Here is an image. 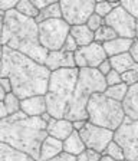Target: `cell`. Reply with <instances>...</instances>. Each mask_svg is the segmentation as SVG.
<instances>
[{
	"instance_id": "cell-1",
	"label": "cell",
	"mask_w": 138,
	"mask_h": 161,
	"mask_svg": "<svg viewBox=\"0 0 138 161\" xmlns=\"http://www.w3.org/2000/svg\"><path fill=\"white\" fill-rule=\"evenodd\" d=\"M0 76L7 78L12 84V92L19 99L45 95L51 72L33 59L2 46Z\"/></svg>"
},
{
	"instance_id": "cell-2",
	"label": "cell",
	"mask_w": 138,
	"mask_h": 161,
	"mask_svg": "<svg viewBox=\"0 0 138 161\" xmlns=\"http://www.w3.org/2000/svg\"><path fill=\"white\" fill-rule=\"evenodd\" d=\"M47 137L46 122L41 117H29L22 111L0 119V142L39 158L42 141Z\"/></svg>"
},
{
	"instance_id": "cell-3",
	"label": "cell",
	"mask_w": 138,
	"mask_h": 161,
	"mask_svg": "<svg viewBox=\"0 0 138 161\" xmlns=\"http://www.w3.org/2000/svg\"><path fill=\"white\" fill-rule=\"evenodd\" d=\"M2 46L19 52L41 65L45 64L47 56V50L39 43L36 20L22 16L16 10L4 13Z\"/></svg>"
},
{
	"instance_id": "cell-4",
	"label": "cell",
	"mask_w": 138,
	"mask_h": 161,
	"mask_svg": "<svg viewBox=\"0 0 138 161\" xmlns=\"http://www.w3.org/2000/svg\"><path fill=\"white\" fill-rule=\"evenodd\" d=\"M105 89H107L105 78L97 69H91V68L79 69L74 95H72L71 101L68 104L63 118L71 121V122H74V121H88V101L94 94H99V92L104 94Z\"/></svg>"
},
{
	"instance_id": "cell-5",
	"label": "cell",
	"mask_w": 138,
	"mask_h": 161,
	"mask_svg": "<svg viewBox=\"0 0 138 161\" xmlns=\"http://www.w3.org/2000/svg\"><path fill=\"white\" fill-rule=\"evenodd\" d=\"M78 74V68H65L51 72L49 84L45 94L46 112L51 115V118H63L68 104L74 95Z\"/></svg>"
},
{
	"instance_id": "cell-6",
	"label": "cell",
	"mask_w": 138,
	"mask_h": 161,
	"mask_svg": "<svg viewBox=\"0 0 138 161\" xmlns=\"http://www.w3.org/2000/svg\"><path fill=\"white\" fill-rule=\"evenodd\" d=\"M86 115L88 122L109 131H117L125 119L122 102L105 97L102 92L94 94L89 98L86 104Z\"/></svg>"
},
{
	"instance_id": "cell-7",
	"label": "cell",
	"mask_w": 138,
	"mask_h": 161,
	"mask_svg": "<svg viewBox=\"0 0 138 161\" xmlns=\"http://www.w3.org/2000/svg\"><path fill=\"white\" fill-rule=\"evenodd\" d=\"M71 26L63 19H49L37 23V37L39 43L47 52L61 50L69 35Z\"/></svg>"
},
{
	"instance_id": "cell-8",
	"label": "cell",
	"mask_w": 138,
	"mask_h": 161,
	"mask_svg": "<svg viewBox=\"0 0 138 161\" xmlns=\"http://www.w3.org/2000/svg\"><path fill=\"white\" fill-rule=\"evenodd\" d=\"M114 141L124 151L127 161H138V121L125 117L122 124L114 131Z\"/></svg>"
},
{
	"instance_id": "cell-9",
	"label": "cell",
	"mask_w": 138,
	"mask_h": 161,
	"mask_svg": "<svg viewBox=\"0 0 138 161\" xmlns=\"http://www.w3.org/2000/svg\"><path fill=\"white\" fill-rule=\"evenodd\" d=\"M62 19L69 26H81L94 13V0H62L59 2Z\"/></svg>"
},
{
	"instance_id": "cell-10",
	"label": "cell",
	"mask_w": 138,
	"mask_h": 161,
	"mask_svg": "<svg viewBox=\"0 0 138 161\" xmlns=\"http://www.w3.org/2000/svg\"><path fill=\"white\" fill-rule=\"evenodd\" d=\"M104 25L111 27L118 37H124V39H131V40L135 39L137 19L132 17L121 4L115 7L111 13L105 17Z\"/></svg>"
},
{
	"instance_id": "cell-11",
	"label": "cell",
	"mask_w": 138,
	"mask_h": 161,
	"mask_svg": "<svg viewBox=\"0 0 138 161\" xmlns=\"http://www.w3.org/2000/svg\"><path fill=\"white\" fill-rule=\"evenodd\" d=\"M78 132H79L81 140L84 141L85 148L94 150L97 153H101V154L104 153L107 145L114 140V131H109L102 127H97V125L91 124L88 121L85 127Z\"/></svg>"
},
{
	"instance_id": "cell-12",
	"label": "cell",
	"mask_w": 138,
	"mask_h": 161,
	"mask_svg": "<svg viewBox=\"0 0 138 161\" xmlns=\"http://www.w3.org/2000/svg\"><path fill=\"white\" fill-rule=\"evenodd\" d=\"M105 59L108 58L104 52V47L101 43H97V42H92L84 47H78V50L74 53L75 68L78 69H84V68L97 69Z\"/></svg>"
},
{
	"instance_id": "cell-13",
	"label": "cell",
	"mask_w": 138,
	"mask_h": 161,
	"mask_svg": "<svg viewBox=\"0 0 138 161\" xmlns=\"http://www.w3.org/2000/svg\"><path fill=\"white\" fill-rule=\"evenodd\" d=\"M43 65L49 72H53V70L58 69H65V68H75L74 53H68L63 50L47 52L46 60H45Z\"/></svg>"
},
{
	"instance_id": "cell-14",
	"label": "cell",
	"mask_w": 138,
	"mask_h": 161,
	"mask_svg": "<svg viewBox=\"0 0 138 161\" xmlns=\"http://www.w3.org/2000/svg\"><path fill=\"white\" fill-rule=\"evenodd\" d=\"M74 127H72L71 121L61 118V119H56V118H51V119L46 122V134L52 138H56L59 141L66 140L69 135L72 134Z\"/></svg>"
},
{
	"instance_id": "cell-15",
	"label": "cell",
	"mask_w": 138,
	"mask_h": 161,
	"mask_svg": "<svg viewBox=\"0 0 138 161\" xmlns=\"http://www.w3.org/2000/svg\"><path fill=\"white\" fill-rule=\"evenodd\" d=\"M20 111L29 117H42L46 114V101L45 95H36L20 99Z\"/></svg>"
},
{
	"instance_id": "cell-16",
	"label": "cell",
	"mask_w": 138,
	"mask_h": 161,
	"mask_svg": "<svg viewBox=\"0 0 138 161\" xmlns=\"http://www.w3.org/2000/svg\"><path fill=\"white\" fill-rule=\"evenodd\" d=\"M125 117L132 121H138V84L128 88L127 95L122 101Z\"/></svg>"
},
{
	"instance_id": "cell-17",
	"label": "cell",
	"mask_w": 138,
	"mask_h": 161,
	"mask_svg": "<svg viewBox=\"0 0 138 161\" xmlns=\"http://www.w3.org/2000/svg\"><path fill=\"white\" fill-rule=\"evenodd\" d=\"M62 151H63V144H62V141L47 135V137L42 141L41 150H39V158H37V160L49 161L51 158L56 157L59 153H62Z\"/></svg>"
},
{
	"instance_id": "cell-18",
	"label": "cell",
	"mask_w": 138,
	"mask_h": 161,
	"mask_svg": "<svg viewBox=\"0 0 138 161\" xmlns=\"http://www.w3.org/2000/svg\"><path fill=\"white\" fill-rule=\"evenodd\" d=\"M131 45H132L131 39L115 37V39L104 43L102 47H104V52L107 55V58H112V56H117V55H121V53H127L128 50H130V47H131Z\"/></svg>"
},
{
	"instance_id": "cell-19",
	"label": "cell",
	"mask_w": 138,
	"mask_h": 161,
	"mask_svg": "<svg viewBox=\"0 0 138 161\" xmlns=\"http://www.w3.org/2000/svg\"><path fill=\"white\" fill-rule=\"evenodd\" d=\"M69 35L74 37V40L78 45V47L88 46L89 43L94 42V32L89 30V27H88L86 25L71 26V29H69Z\"/></svg>"
},
{
	"instance_id": "cell-20",
	"label": "cell",
	"mask_w": 138,
	"mask_h": 161,
	"mask_svg": "<svg viewBox=\"0 0 138 161\" xmlns=\"http://www.w3.org/2000/svg\"><path fill=\"white\" fill-rule=\"evenodd\" d=\"M0 161H36L26 153L16 150L7 144L0 142Z\"/></svg>"
},
{
	"instance_id": "cell-21",
	"label": "cell",
	"mask_w": 138,
	"mask_h": 161,
	"mask_svg": "<svg viewBox=\"0 0 138 161\" xmlns=\"http://www.w3.org/2000/svg\"><path fill=\"white\" fill-rule=\"evenodd\" d=\"M62 144H63V151L68 153V154L71 155H79L81 153H84L86 148H85V144L84 141L81 140L79 137V132L78 131H72V134L66 138V140L62 141Z\"/></svg>"
},
{
	"instance_id": "cell-22",
	"label": "cell",
	"mask_w": 138,
	"mask_h": 161,
	"mask_svg": "<svg viewBox=\"0 0 138 161\" xmlns=\"http://www.w3.org/2000/svg\"><path fill=\"white\" fill-rule=\"evenodd\" d=\"M109 64H111V68L118 72L119 75H122L124 72H127L130 68L134 65V60L131 59L130 53H121V55H117V56H112V58H108Z\"/></svg>"
},
{
	"instance_id": "cell-23",
	"label": "cell",
	"mask_w": 138,
	"mask_h": 161,
	"mask_svg": "<svg viewBox=\"0 0 138 161\" xmlns=\"http://www.w3.org/2000/svg\"><path fill=\"white\" fill-rule=\"evenodd\" d=\"M62 14H61V7H59V2H53L52 4L43 9L42 12H39L36 20V23L39 22H43V20H49V19H61Z\"/></svg>"
},
{
	"instance_id": "cell-24",
	"label": "cell",
	"mask_w": 138,
	"mask_h": 161,
	"mask_svg": "<svg viewBox=\"0 0 138 161\" xmlns=\"http://www.w3.org/2000/svg\"><path fill=\"white\" fill-rule=\"evenodd\" d=\"M14 10L19 14H22L25 17H29V19H36L37 14H39V10L33 6L32 0H19Z\"/></svg>"
},
{
	"instance_id": "cell-25",
	"label": "cell",
	"mask_w": 138,
	"mask_h": 161,
	"mask_svg": "<svg viewBox=\"0 0 138 161\" xmlns=\"http://www.w3.org/2000/svg\"><path fill=\"white\" fill-rule=\"evenodd\" d=\"M127 91H128V86L125 84H118V85H114V86H107L105 89L104 95L108 98H111L114 101H118V102H122L127 95Z\"/></svg>"
},
{
	"instance_id": "cell-26",
	"label": "cell",
	"mask_w": 138,
	"mask_h": 161,
	"mask_svg": "<svg viewBox=\"0 0 138 161\" xmlns=\"http://www.w3.org/2000/svg\"><path fill=\"white\" fill-rule=\"evenodd\" d=\"M115 37H118L117 35H115V32L111 29V27H108L107 25H102L99 29L94 32V42L101 43V45L107 43V42L115 39Z\"/></svg>"
},
{
	"instance_id": "cell-27",
	"label": "cell",
	"mask_w": 138,
	"mask_h": 161,
	"mask_svg": "<svg viewBox=\"0 0 138 161\" xmlns=\"http://www.w3.org/2000/svg\"><path fill=\"white\" fill-rule=\"evenodd\" d=\"M121 4V2H95V7H94V13L98 14L99 17L105 19L108 14L111 13L115 7H118Z\"/></svg>"
},
{
	"instance_id": "cell-28",
	"label": "cell",
	"mask_w": 138,
	"mask_h": 161,
	"mask_svg": "<svg viewBox=\"0 0 138 161\" xmlns=\"http://www.w3.org/2000/svg\"><path fill=\"white\" fill-rule=\"evenodd\" d=\"M102 155H107V157L112 158V160H117V161H122V160H125V157H124V151H122V148L119 147V145H118L114 140H112L111 142H109V144L107 145V148L104 150Z\"/></svg>"
},
{
	"instance_id": "cell-29",
	"label": "cell",
	"mask_w": 138,
	"mask_h": 161,
	"mask_svg": "<svg viewBox=\"0 0 138 161\" xmlns=\"http://www.w3.org/2000/svg\"><path fill=\"white\" fill-rule=\"evenodd\" d=\"M3 104H4V107H6V111H7V114H9V115L16 114V112H19V111H20V99H19V98H17L13 92L6 94Z\"/></svg>"
},
{
	"instance_id": "cell-30",
	"label": "cell",
	"mask_w": 138,
	"mask_h": 161,
	"mask_svg": "<svg viewBox=\"0 0 138 161\" xmlns=\"http://www.w3.org/2000/svg\"><path fill=\"white\" fill-rule=\"evenodd\" d=\"M121 80L122 84H125L128 88L138 84V64H134L127 72H124L121 75Z\"/></svg>"
},
{
	"instance_id": "cell-31",
	"label": "cell",
	"mask_w": 138,
	"mask_h": 161,
	"mask_svg": "<svg viewBox=\"0 0 138 161\" xmlns=\"http://www.w3.org/2000/svg\"><path fill=\"white\" fill-rule=\"evenodd\" d=\"M121 6L124 7L132 17L138 19V0H122Z\"/></svg>"
},
{
	"instance_id": "cell-32",
	"label": "cell",
	"mask_w": 138,
	"mask_h": 161,
	"mask_svg": "<svg viewBox=\"0 0 138 161\" xmlns=\"http://www.w3.org/2000/svg\"><path fill=\"white\" fill-rule=\"evenodd\" d=\"M86 25L88 27H89V30H92V32H95V30H98L99 27L104 25V19L102 17H99L98 14H95V13H92L91 14V17L86 20Z\"/></svg>"
},
{
	"instance_id": "cell-33",
	"label": "cell",
	"mask_w": 138,
	"mask_h": 161,
	"mask_svg": "<svg viewBox=\"0 0 138 161\" xmlns=\"http://www.w3.org/2000/svg\"><path fill=\"white\" fill-rule=\"evenodd\" d=\"M105 84H107V86H114V85H118L121 84V75L118 74V72H115L114 69H111V72L108 75H105Z\"/></svg>"
},
{
	"instance_id": "cell-34",
	"label": "cell",
	"mask_w": 138,
	"mask_h": 161,
	"mask_svg": "<svg viewBox=\"0 0 138 161\" xmlns=\"http://www.w3.org/2000/svg\"><path fill=\"white\" fill-rule=\"evenodd\" d=\"M61 50L68 52V53H75V52L78 50V45H76V42L74 40V37H72L71 35H68V37H66V40H65V43H63V46H62Z\"/></svg>"
},
{
	"instance_id": "cell-35",
	"label": "cell",
	"mask_w": 138,
	"mask_h": 161,
	"mask_svg": "<svg viewBox=\"0 0 138 161\" xmlns=\"http://www.w3.org/2000/svg\"><path fill=\"white\" fill-rule=\"evenodd\" d=\"M19 0H0V12H10V10L16 9V4Z\"/></svg>"
},
{
	"instance_id": "cell-36",
	"label": "cell",
	"mask_w": 138,
	"mask_h": 161,
	"mask_svg": "<svg viewBox=\"0 0 138 161\" xmlns=\"http://www.w3.org/2000/svg\"><path fill=\"white\" fill-rule=\"evenodd\" d=\"M49 161H76V157L68 154V153H65V151H62V153H59V154L56 155V157L51 158Z\"/></svg>"
},
{
	"instance_id": "cell-37",
	"label": "cell",
	"mask_w": 138,
	"mask_h": 161,
	"mask_svg": "<svg viewBox=\"0 0 138 161\" xmlns=\"http://www.w3.org/2000/svg\"><path fill=\"white\" fill-rule=\"evenodd\" d=\"M128 53H130L131 59L134 60V64H138V40L137 39L132 40V45L130 47V50H128Z\"/></svg>"
},
{
	"instance_id": "cell-38",
	"label": "cell",
	"mask_w": 138,
	"mask_h": 161,
	"mask_svg": "<svg viewBox=\"0 0 138 161\" xmlns=\"http://www.w3.org/2000/svg\"><path fill=\"white\" fill-rule=\"evenodd\" d=\"M111 69H112V68H111V64H109V60H108V59H105L104 62H102V64L97 68V70L102 75V76H105V75L109 74V72H111Z\"/></svg>"
},
{
	"instance_id": "cell-39",
	"label": "cell",
	"mask_w": 138,
	"mask_h": 161,
	"mask_svg": "<svg viewBox=\"0 0 138 161\" xmlns=\"http://www.w3.org/2000/svg\"><path fill=\"white\" fill-rule=\"evenodd\" d=\"M55 0H32V3H33V6L36 7L39 12H42L43 9H46L49 4H52Z\"/></svg>"
},
{
	"instance_id": "cell-40",
	"label": "cell",
	"mask_w": 138,
	"mask_h": 161,
	"mask_svg": "<svg viewBox=\"0 0 138 161\" xmlns=\"http://www.w3.org/2000/svg\"><path fill=\"white\" fill-rule=\"evenodd\" d=\"M85 154H86L88 161H101V158H102L101 153H97L94 150H88V148L85 150Z\"/></svg>"
},
{
	"instance_id": "cell-41",
	"label": "cell",
	"mask_w": 138,
	"mask_h": 161,
	"mask_svg": "<svg viewBox=\"0 0 138 161\" xmlns=\"http://www.w3.org/2000/svg\"><path fill=\"white\" fill-rule=\"evenodd\" d=\"M0 86H2V89H3L6 94L12 92V84H10V80L7 79V78H2V76H0Z\"/></svg>"
},
{
	"instance_id": "cell-42",
	"label": "cell",
	"mask_w": 138,
	"mask_h": 161,
	"mask_svg": "<svg viewBox=\"0 0 138 161\" xmlns=\"http://www.w3.org/2000/svg\"><path fill=\"white\" fill-rule=\"evenodd\" d=\"M86 121H74L72 122V127H74V131H81L82 128L85 127Z\"/></svg>"
},
{
	"instance_id": "cell-43",
	"label": "cell",
	"mask_w": 138,
	"mask_h": 161,
	"mask_svg": "<svg viewBox=\"0 0 138 161\" xmlns=\"http://www.w3.org/2000/svg\"><path fill=\"white\" fill-rule=\"evenodd\" d=\"M3 25H4V13L0 12V45H2V35H3Z\"/></svg>"
},
{
	"instance_id": "cell-44",
	"label": "cell",
	"mask_w": 138,
	"mask_h": 161,
	"mask_svg": "<svg viewBox=\"0 0 138 161\" xmlns=\"http://www.w3.org/2000/svg\"><path fill=\"white\" fill-rule=\"evenodd\" d=\"M7 111H6V107H4L3 102H0V119H3V118L7 117Z\"/></svg>"
},
{
	"instance_id": "cell-45",
	"label": "cell",
	"mask_w": 138,
	"mask_h": 161,
	"mask_svg": "<svg viewBox=\"0 0 138 161\" xmlns=\"http://www.w3.org/2000/svg\"><path fill=\"white\" fill-rule=\"evenodd\" d=\"M4 97H6V92H4V91L2 89V86H0V102L4 101Z\"/></svg>"
},
{
	"instance_id": "cell-46",
	"label": "cell",
	"mask_w": 138,
	"mask_h": 161,
	"mask_svg": "<svg viewBox=\"0 0 138 161\" xmlns=\"http://www.w3.org/2000/svg\"><path fill=\"white\" fill-rule=\"evenodd\" d=\"M101 161H117V160H112V158H109V157H107V155H102V158H101ZM122 161H127V160H122Z\"/></svg>"
},
{
	"instance_id": "cell-47",
	"label": "cell",
	"mask_w": 138,
	"mask_h": 161,
	"mask_svg": "<svg viewBox=\"0 0 138 161\" xmlns=\"http://www.w3.org/2000/svg\"><path fill=\"white\" fill-rule=\"evenodd\" d=\"M135 39L138 40V19H137V32H135Z\"/></svg>"
},
{
	"instance_id": "cell-48",
	"label": "cell",
	"mask_w": 138,
	"mask_h": 161,
	"mask_svg": "<svg viewBox=\"0 0 138 161\" xmlns=\"http://www.w3.org/2000/svg\"><path fill=\"white\" fill-rule=\"evenodd\" d=\"M2 49H3V47H2V45H0V66H2Z\"/></svg>"
},
{
	"instance_id": "cell-49",
	"label": "cell",
	"mask_w": 138,
	"mask_h": 161,
	"mask_svg": "<svg viewBox=\"0 0 138 161\" xmlns=\"http://www.w3.org/2000/svg\"><path fill=\"white\" fill-rule=\"evenodd\" d=\"M36 161H42V160H36Z\"/></svg>"
}]
</instances>
